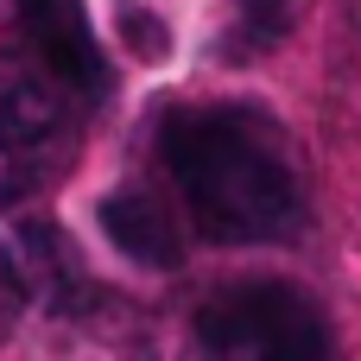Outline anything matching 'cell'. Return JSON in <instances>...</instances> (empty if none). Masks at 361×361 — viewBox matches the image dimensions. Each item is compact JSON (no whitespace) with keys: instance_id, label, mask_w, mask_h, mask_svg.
I'll return each mask as SVG.
<instances>
[{"instance_id":"obj_1","label":"cell","mask_w":361,"mask_h":361,"mask_svg":"<svg viewBox=\"0 0 361 361\" xmlns=\"http://www.w3.org/2000/svg\"><path fill=\"white\" fill-rule=\"evenodd\" d=\"M165 165L209 241H228V247L286 241L305 222L298 165L260 108H241V102L178 108L165 121Z\"/></svg>"},{"instance_id":"obj_2","label":"cell","mask_w":361,"mask_h":361,"mask_svg":"<svg viewBox=\"0 0 361 361\" xmlns=\"http://www.w3.org/2000/svg\"><path fill=\"white\" fill-rule=\"evenodd\" d=\"M197 343L228 361H311L336 349L324 330V311L298 286H279V279H241L203 298Z\"/></svg>"},{"instance_id":"obj_3","label":"cell","mask_w":361,"mask_h":361,"mask_svg":"<svg viewBox=\"0 0 361 361\" xmlns=\"http://www.w3.org/2000/svg\"><path fill=\"white\" fill-rule=\"evenodd\" d=\"M19 19L38 44V57L57 70V82L82 89V95H102L108 89V57L89 32V13L82 0H19Z\"/></svg>"},{"instance_id":"obj_4","label":"cell","mask_w":361,"mask_h":361,"mask_svg":"<svg viewBox=\"0 0 361 361\" xmlns=\"http://www.w3.org/2000/svg\"><path fill=\"white\" fill-rule=\"evenodd\" d=\"M102 235H108L127 260H140V267H178V260H184L178 228H171V222L159 216V203L140 197V190L102 197Z\"/></svg>"},{"instance_id":"obj_5","label":"cell","mask_w":361,"mask_h":361,"mask_svg":"<svg viewBox=\"0 0 361 361\" xmlns=\"http://www.w3.org/2000/svg\"><path fill=\"white\" fill-rule=\"evenodd\" d=\"M57 133V95L38 76H6L0 89V152H38Z\"/></svg>"},{"instance_id":"obj_6","label":"cell","mask_w":361,"mask_h":361,"mask_svg":"<svg viewBox=\"0 0 361 361\" xmlns=\"http://www.w3.org/2000/svg\"><path fill=\"white\" fill-rule=\"evenodd\" d=\"M0 305H6V311H19V305H25V273L13 267V254H6V247H0Z\"/></svg>"}]
</instances>
